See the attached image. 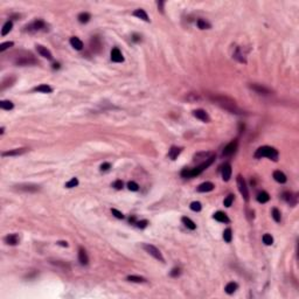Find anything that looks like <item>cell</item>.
Instances as JSON below:
<instances>
[{
    "instance_id": "6da1fadb",
    "label": "cell",
    "mask_w": 299,
    "mask_h": 299,
    "mask_svg": "<svg viewBox=\"0 0 299 299\" xmlns=\"http://www.w3.org/2000/svg\"><path fill=\"white\" fill-rule=\"evenodd\" d=\"M212 102H214L215 104L220 105L221 107H223L228 111H230L232 113H236V115H242L244 112L242 111L240 107L236 105V102L232 98L228 97V96H220V95H215V96H210Z\"/></svg>"
},
{
    "instance_id": "7a4b0ae2",
    "label": "cell",
    "mask_w": 299,
    "mask_h": 299,
    "mask_svg": "<svg viewBox=\"0 0 299 299\" xmlns=\"http://www.w3.org/2000/svg\"><path fill=\"white\" fill-rule=\"evenodd\" d=\"M13 62L17 64V66H32V64H36L37 63V60H36L33 54L28 53V52H19L18 56H14Z\"/></svg>"
},
{
    "instance_id": "3957f363",
    "label": "cell",
    "mask_w": 299,
    "mask_h": 299,
    "mask_svg": "<svg viewBox=\"0 0 299 299\" xmlns=\"http://www.w3.org/2000/svg\"><path fill=\"white\" fill-rule=\"evenodd\" d=\"M263 157H267L269 159L276 161L278 159V151L271 146H262L256 151L255 158H263Z\"/></svg>"
},
{
    "instance_id": "277c9868",
    "label": "cell",
    "mask_w": 299,
    "mask_h": 299,
    "mask_svg": "<svg viewBox=\"0 0 299 299\" xmlns=\"http://www.w3.org/2000/svg\"><path fill=\"white\" fill-rule=\"evenodd\" d=\"M237 187L238 191L241 193V195L246 201L249 200V192H248V187H247L246 180L243 179L242 175H237Z\"/></svg>"
},
{
    "instance_id": "5b68a950",
    "label": "cell",
    "mask_w": 299,
    "mask_h": 299,
    "mask_svg": "<svg viewBox=\"0 0 299 299\" xmlns=\"http://www.w3.org/2000/svg\"><path fill=\"white\" fill-rule=\"evenodd\" d=\"M144 249L146 250L151 256H153L156 259L160 261V262H165V259L162 257L161 252L159 251V249H157L154 246H152V244H144Z\"/></svg>"
},
{
    "instance_id": "8992f818",
    "label": "cell",
    "mask_w": 299,
    "mask_h": 299,
    "mask_svg": "<svg viewBox=\"0 0 299 299\" xmlns=\"http://www.w3.org/2000/svg\"><path fill=\"white\" fill-rule=\"evenodd\" d=\"M46 27V23L45 21H42V20H35V21H33L32 23H29L28 26H26L25 28V31L27 32H37V31H41L42 28H45Z\"/></svg>"
},
{
    "instance_id": "52a82bcc",
    "label": "cell",
    "mask_w": 299,
    "mask_h": 299,
    "mask_svg": "<svg viewBox=\"0 0 299 299\" xmlns=\"http://www.w3.org/2000/svg\"><path fill=\"white\" fill-rule=\"evenodd\" d=\"M237 145H238V142L237 140H232L230 143L228 144L227 146L224 147L223 150V156H232L235 153V151L237 150Z\"/></svg>"
},
{
    "instance_id": "ba28073f",
    "label": "cell",
    "mask_w": 299,
    "mask_h": 299,
    "mask_svg": "<svg viewBox=\"0 0 299 299\" xmlns=\"http://www.w3.org/2000/svg\"><path fill=\"white\" fill-rule=\"evenodd\" d=\"M193 116L197 117V119H200V121L206 122V123L210 122V118H209V116H208V113H207L205 110H202V109L194 110V111H193Z\"/></svg>"
},
{
    "instance_id": "9c48e42d",
    "label": "cell",
    "mask_w": 299,
    "mask_h": 299,
    "mask_svg": "<svg viewBox=\"0 0 299 299\" xmlns=\"http://www.w3.org/2000/svg\"><path fill=\"white\" fill-rule=\"evenodd\" d=\"M90 47L91 49L94 50V53H99L102 49V41L98 36H94L91 40H90Z\"/></svg>"
},
{
    "instance_id": "30bf717a",
    "label": "cell",
    "mask_w": 299,
    "mask_h": 299,
    "mask_svg": "<svg viewBox=\"0 0 299 299\" xmlns=\"http://www.w3.org/2000/svg\"><path fill=\"white\" fill-rule=\"evenodd\" d=\"M28 151V148L23 147V148H15V150H11L7 152H2V157H15V156H21L23 153H26Z\"/></svg>"
},
{
    "instance_id": "8fae6325",
    "label": "cell",
    "mask_w": 299,
    "mask_h": 299,
    "mask_svg": "<svg viewBox=\"0 0 299 299\" xmlns=\"http://www.w3.org/2000/svg\"><path fill=\"white\" fill-rule=\"evenodd\" d=\"M250 88L261 95H270L271 94V90L268 89L267 87H264V85H262V84H251L250 85Z\"/></svg>"
},
{
    "instance_id": "7c38bea8",
    "label": "cell",
    "mask_w": 299,
    "mask_h": 299,
    "mask_svg": "<svg viewBox=\"0 0 299 299\" xmlns=\"http://www.w3.org/2000/svg\"><path fill=\"white\" fill-rule=\"evenodd\" d=\"M111 60L113 62H123L124 61V57L122 55V52L118 48H113L111 50Z\"/></svg>"
},
{
    "instance_id": "4fadbf2b",
    "label": "cell",
    "mask_w": 299,
    "mask_h": 299,
    "mask_svg": "<svg viewBox=\"0 0 299 299\" xmlns=\"http://www.w3.org/2000/svg\"><path fill=\"white\" fill-rule=\"evenodd\" d=\"M36 49H37V53L40 54L41 56L48 58V60H53V55L46 47H43V46H36Z\"/></svg>"
},
{
    "instance_id": "5bb4252c",
    "label": "cell",
    "mask_w": 299,
    "mask_h": 299,
    "mask_svg": "<svg viewBox=\"0 0 299 299\" xmlns=\"http://www.w3.org/2000/svg\"><path fill=\"white\" fill-rule=\"evenodd\" d=\"M214 183H212V182H203V183H201L200 186L197 187V192H200V193H206V192H210V191H213L214 189Z\"/></svg>"
},
{
    "instance_id": "9a60e30c",
    "label": "cell",
    "mask_w": 299,
    "mask_h": 299,
    "mask_svg": "<svg viewBox=\"0 0 299 299\" xmlns=\"http://www.w3.org/2000/svg\"><path fill=\"white\" fill-rule=\"evenodd\" d=\"M4 241L9 246H17L19 243V236L17 234H11V235H7L5 237Z\"/></svg>"
},
{
    "instance_id": "2e32d148",
    "label": "cell",
    "mask_w": 299,
    "mask_h": 299,
    "mask_svg": "<svg viewBox=\"0 0 299 299\" xmlns=\"http://www.w3.org/2000/svg\"><path fill=\"white\" fill-rule=\"evenodd\" d=\"M78 259H80V263L82 265H87L89 263V258H88L87 251L83 248H80V250H78Z\"/></svg>"
},
{
    "instance_id": "e0dca14e",
    "label": "cell",
    "mask_w": 299,
    "mask_h": 299,
    "mask_svg": "<svg viewBox=\"0 0 299 299\" xmlns=\"http://www.w3.org/2000/svg\"><path fill=\"white\" fill-rule=\"evenodd\" d=\"M17 187H18V189L25 191V192H36V191L40 189V187L36 186V185H19Z\"/></svg>"
},
{
    "instance_id": "ac0fdd59",
    "label": "cell",
    "mask_w": 299,
    "mask_h": 299,
    "mask_svg": "<svg viewBox=\"0 0 299 299\" xmlns=\"http://www.w3.org/2000/svg\"><path fill=\"white\" fill-rule=\"evenodd\" d=\"M230 177H232V166L229 165V164H227V165H224L223 168H222V179H223L224 181H228V180L230 179Z\"/></svg>"
},
{
    "instance_id": "d6986e66",
    "label": "cell",
    "mask_w": 299,
    "mask_h": 299,
    "mask_svg": "<svg viewBox=\"0 0 299 299\" xmlns=\"http://www.w3.org/2000/svg\"><path fill=\"white\" fill-rule=\"evenodd\" d=\"M283 197H284V200H285L287 203H290L291 206H295L296 202H297V197L293 195V194L290 192L284 193V194H283Z\"/></svg>"
},
{
    "instance_id": "ffe728a7",
    "label": "cell",
    "mask_w": 299,
    "mask_h": 299,
    "mask_svg": "<svg viewBox=\"0 0 299 299\" xmlns=\"http://www.w3.org/2000/svg\"><path fill=\"white\" fill-rule=\"evenodd\" d=\"M133 15L134 17H137V18L142 19V20H144V21H150V19H148V15L147 13L144 11V9L139 8V9H136L133 12Z\"/></svg>"
},
{
    "instance_id": "44dd1931",
    "label": "cell",
    "mask_w": 299,
    "mask_h": 299,
    "mask_svg": "<svg viewBox=\"0 0 299 299\" xmlns=\"http://www.w3.org/2000/svg\"><path fill=\"white\" fill-rule=\"evenodd\" d=\"M70 45H72L76 50H81L83 48V42H82L78 37H76V36H72V39H70Z\"/></svg>"
},
{
    "instance_id": "7402d4cb",
    "label": "cell",
    "mask_w": 299,
    "mask_h": 299,
    "mask_svg": "<svg viewBox=\"0 0 299 299\" xmlns=\"http://www.w3.org/2000/svg\"><path fill=\"white\" fill-rule=\"evenodd\" d=\"M214 219L216 220V221H219V222H226V223L229 222V217H228L227 214L223 213V212H217V213H215Z\"/></svg>"
},
{
    "instance_id": "603a6c76",
    "label": "cell",
    "mask_w": 299,
    "mask_h": 299,
    "mask_svg": "<svg viewBox=\"0 0 299 299\" xmlns=\"http://www.w3.org/2000/svg\"><path fill=\"white\" fill-rule=\"evenodd\" d=\"M273 178H275V180H276L277 182H281V183L286 182V175L284 174L283 172H281V171H275V172H273Z\"/></svg>"
},
{
    "instance_id": "cb8c5ba5",
    "label": "cell",
    "mask_w": 299,
    "mask_h": 299,
    "mask_svg": "<svg viewBox=\"0 0 299 299\" xmlns=\"http://www.w3.org/2000/svg\"><path fill=\"white\" fill-rule=\"evenodd\" d=\"M34 91H37V92H45V94H49L53 91V89L50 88L48 84H40L39 87H35L34 88Z\"/></svg>"
},
{
    "instance_id": "d4e9b609",
    "label": "cell",
    "mask_w": 299,
    "mask_h": 299,
    "mask_svg": "<svg viewBox=\"0 0 299 299\" xmlns=\"http://www.w3.org/2000/svg\"><path fill=\"white\" fill-rule=\"evenodd\" d=\"M237 287H238V285H237L236 283L230 282V283H228L227 285H226L224 290H226V292H227L228 295H232V293H234V292L237 290Z\"/></svg>"
},
{
    "instance_id": "484cf974",
    "label": "cell",
    "mask_w": 299,
    "mask_h": 299,
    "mask_svg": "<svg viewBox=\"0 0 299 299\" xmlns=\"http://www.w3.org/2000/svg\"><path fill=\"white\" fill-rule=\"evenodd\" d=\"M181 221H182V223L186 226V227L188 228V229H191V230H194L195 228H197V224L193 222L192 220L189 219V217H186V216H183L182 219H181Z\"/></svg>"
},
{
    "instance_id": "4316f807",
    "label": "cell",
    "mask_w": 299,
    "mask_h": 299,
    "mask_svg": "<svg viewBox=\"0 0 299 299\" xmlns=\"http://www.w3.org/2000/svg\"><path fill=\"white\" fill-rule=\"evenodd\" d=\"M180 152H181V148L173 146V147L170 150V152H168V157H170L172 160H175V159L178 158L179 154H180Z\"/></svg>"
},
{
    "instance_id": "83f0119b",
    "label": "cell",
    "mask_w": 299,
    "mask_h": 299,
    "mask_svg": "<svg viewBox=\"0 0 299 299\" xmlns=\"http://www.w3.org/2000/svg\"><path fill=\"white\" fill-rule=\"evenodd\" d=\"M212 156H213V154H212V153H208V152H207V153H206V152H203V153H197V154H195V156H194V160H195V161H197H197H200V160L206 161L207 159H208V158H210Z\"/></svg>"
},
{
    "instance_id": "f1b7e54d",
    "label": "cell",
    "mask_w": 299,
    "mask_h": 299,
    "mask_svg": "<svg viewBox=\"0 0 299 299\" xmlns=\"http://www.w3.org/2000/svg\"><path fill=\"white\" fill-rule=\"evenodd\" d=\"M269 200H270V197H269V194L267 192L258 193V195H257V201H258V202L265 203V202H268Z\"/></svg>"
},
{
    "instance_id": "f546056e",
    "label": "cell",
    "mask_w": 299,
    "mask_h": 299,
    "mask_svg": "<svg viewBox=\"0 0 299 299\" xmlns=\"http://www.w3.org/2000/svg\"><path fill=\"white\" fill-rule=\"evenodd\" d=\"M12 27H13V22L12 21H7V22L5 23L4 27H2V31H1V35L5 36L7 35L9 32L12 31Z\"/></svg>"
},
{
    "instance_id": "4dcf8cb0",
    "label": "cell",
    "mask_w": 299,
    "mask_h": 299,
    "mask_svg": "<svg viewBox=\"0 0 299 299\" xmlns=\"http://www.w3.org/2000/svg\"><path fill=\"white\" fill-rule=\"evenodd\" d=\"M0 107L4 110H12L14 107V104L11 101H1L0 102Z\"/></svg>"
},
{
    "instance_id": "1f68e13d",
    "label": "cell",
    "mask_w": 299,
    "mask_h": 299,
    "mask_svg": "<svg viewBox=\"0 0 299 299\" xmlns=\"http://www.w3.org/2000/svg\"><path fill=\"white\" fill-rule=\"evenodd\" d=\"M234 58H236L237 61H240V62L242 63H246V58L243 57V55H242L241 53V49L240 48H236V50H235V53H234Z\"/></svg>"
},
{
    "instance_id": "d6a6232c",
    "label": "cell",
    "mask_w": 299,
    "mask_h": 299,
    "mask_svg": "<svg viewBox=\"0 0 299 299\" xmlns=\"http://www.w3.org/2000/svg\"><path fill=\"white\" fill-rule=\"evenodd\" d=\"M197 27H199L200 29H209L210 23L207 22L203 19H199V20H197Z\"/></svg>"
},
{
    "instance_id": "836d02e7",
    "label": "cell",
    "mask_w": 299,
    "mask_h": 299,
    "mask_svg": "<svg viewBox=\"0 0 299 299\" xmlns=\"http://www.w3.org/2000/svg\"><path fill=\"white\" fill-rule=\"evenodd\" d=\"M127 281L129 282H133V283H145L146 279L144 277H139V276H127Z\"/></svg>"
},
{
    "instance_id": "e575fe53",
    "label": "cell",
    "mask_w": 299,
    "mask_h": 299,
    "mask_svg": "<svg viewBox=\"0 0 299 299\" xmlns=\"http://www.w3.org/2000/svg\"><path fill=\"white\" fill-rule=\"evenodd\" d=\"M89 20H90V14L87 13V12H83V13H81L80 15H78V21H80L81 23H87Z\"/></svg>"
},
{
    "instance_id": "d590c367",
    "label": "cell",
    "mask_w": 299,
    "mask_h": 299,
    "mask_svg": "<svg viewBox=\"0 0 299 299\" xmlns=\"http://www.w3.org/2000/svg\"><path fill=\"white\" fill-rule=\"evenodd\" d=\"M223 238L226 242H232V229L230 228H227L226 230L223 232Z\"/></svg>"
},
{
    "instance_id": "8d00e7d4",
    "label": "cell",
    "mask_w": 299,
    "mask_h": 299,
    "mask_svg": "<svg viewBox=\"0 0 299 299\" xmlns=\"http://www.w3.org/2000/svg\"><path fill=\"white\" fill-rule=\"evenodd\" d=\"M271 215H272L273 220H275L276 222H281V219H282L281 212L277 209V208H273V209H272V213H271Z\"/></svg>"
},
{
    "instance_id": "74e56055",
    "label": "cell",
    "mask_w": 299,
    "mask_h": 299,
    "mask_svg": "<svg viewBox=\"0 0 299 299\" xmlns=\"http://www.w3.org/2000/svg\"><path fill=\"white\" fill-rule=\"evenodd\" d=\"M263 243L264 244H267V246H271L273 243V238L271 235H269V234H265L263 236Z\"/></svg>"
},
{
    "instance_id": "f35d334b",
    "label": "cell",
    "mask_w": 299,
    "mask_h": 299,
    "mask_svg": "<svg viewBox=\"0 0 299 299\" xmlns=\"http://www.w3.org/2000/svg\"><path fill=\"white\" fill-rule=\"evenodd\" d=\"M201 208H202V206H201V203L197 202V201H194V202L191 203V209L194 210V212H200Z\"/></svg>"
},
{
    "instance_id": "ab89813d",
    "label": "cell",
    "mask_w": 299,
    "mask_h": 299,
    "mask_svg": "<svg viewBox=\"0 0 299 299\" xmlns=\"http://www.w3.org/2000/svg\"><path fill=\"white\" fill-rule=\"evenodd\" d=\"M77 185H78V180H77V178H72L70 181H68V182L66 183V187L72 188V187H76Z\"/></svg>"
},
{
    "instance_id": "60d3db41",
    "label": "cell",
    "mask_w": 299,
    "mask_h": 299,
    "mask_svg": "<svg viewBox=\"0 0 299 299\" xmlns=\"http://www.w3.org/2000/svg\"><path fill=\"white\" fill-rule=\"evenodd\" d=\"M232 201H234V195L232 194H229L226 199H224V201H223V205L226 206V207H230L232 206Z\"/></svg>"
},
{
    "instance_id": "b9f144b4",
    "label": "cell",
    "mask_w": 299,
    "mask_h": 299,
    "mask_svg": "<svg viewBox=\"0 0 299 299\" xmlns=\"http://www.w3.org/2000/svg\"><path fill=\"white\" fill-rule=\"evenodd\" d=\"M127 188H129L130 191H132V192H137L139 189V186H138V183H136L134 181H130V182L127 183Z\"/></svg>"
},
{
    "instance_id": "7bdbcfd3",
    "label": "cell",
    "mask_w": 299,
    "mask_h": 299,
    "mask_svg": "<svg viewBox=\"0 0 299 299\" xmlns=\"http://www.w3.org/2000/svg\"><path fill=\"white\" fill-rule=\"evenodd\" d=\"M14 43L12 42V41H11V42L8 41V42H4V43H1V45H0V52H4V50L8 49L9 47H12Z\"/></svg>"
},
{
    "instance_id": "ee69618b",
    "label": "cell",
    "mask_w": 299,
    "mask_h": 299,
    "mask_svg": "<svg viewBox=\"0 0 299 299\" xmlns=\"http://www.w3.org/2000/svg\"><path fill=\"white\" fill-rule=\"evenodd\" d=\"M111 213L115 215V216H116L117 219H124V215H123V213H121L119 210L115 209V208H113V209H111Z\"/></svg>"
},
{
    "instance_id": "f6af8a7d",
    "label": "cell",
    "mask_w": 299,
    "mask_h": 299,
    "mask_svg": "<svg viewBox=\"0 0 299 299\" xmlns=\"http://www.w3.org/2000/svg\"><path fill=\"white\" fill-rule=\"evenodd\" d=\"M148 224V221L147 220H143V221H139V222H137V227L140 228V229H144V228H146Z\"/></svg>"
},
{
    "instance_id": "bcb514c9",
    "label": "cell",
    "mask_w": 299,
    "mask_h": 299,
    "mask_svg": "<svg viewBox=\"0 0 299 299\" xmlns=\"http://www.w3.org/2000/svg\"><path fill=\"white\" fill-rule=\"evenodd\" d=\"M113 187L116 188V189H122V188H123V181H122V180L115 181V182H113Z\"/></svg>"
},
{
    "instance_id": "7dc6e473",
    "label": "cell",
    "mask_w": 299,
    "mask_h": 299,
    "mask_svg": "<svg viewBox=\"0 0 299 299\" xmlns=\"http://www.w3.org/2000/svg\"><path fill=\"white\" fill-rule=\"evenodd\" d=\"M179 275H180V269L179 268H174L171 271V276L172 277H178Z\"/></svg>"
},
{
    "instance_id": "c3c4849f",
    "label": "cell",
    "mask_w": 299,
    "mask_h": 299,
    "mask_svg": "<svg viewBox=\"0 0 299 299\" xmlns=\"http://www.w3.org/2000/svg\"><path fill=\"white\" fill-rule=\"evenodd\" d=\"M110 167H111V165H110L109 162H104V164H102V166H101V171H107Z\"/></svg>"
},
{
    "instance_id": "681fc988",
    "label": "cell",
    "mask_w": 299,
    "mask_h": 299,
    "mask_svg": "<svg viewBox=\"0 0 299 299\" xmlns=\"http://www.w3.org/2000/svg\"><path fill=\"white\" fill-rule=\"evenodd\" d=\"M132 40L136 41V42H138V41H140V40H142V39H140V36H139V35H137V34H134L133 37H132Z\"/></svg>"
},
{
    "instance_id": "f907efd6",
    "label": "cell",
    "mask_w": 299,
    "mask_h": 299,
    "mask_svg": "<svg viewBox=\"0 0 299 299\" xmlns=\"http://www.w3.org/2000/svg\"><path fill=\"white\" fill-rule=\"evenodd\" d=\"M58 244L60 246H62V247H68V243L67 242H64V241H60V242H57Z\"/></svg>"
},
{
    "instance_id": "816d5d0a",
    "label": "cell",
    "mask_w": 299,
    "mask_h": 299,
    "mask_svg": "<svg viewBox=\"0 0 299 299\" xmlns=\"http://www.w3.org/2000/svg\"><path fill=\"white\" fill-rule=\"evenodd\" d=\"M53 68H54V69H58V68H60V64H58V63H54Z\"/></svg>"
},
{
    "instance_id": "f5cc1de1",
    "label": "cell",
    "mask_w": 299,
    "mask_h": 299,
    "mask_svg": "<svg viewBox=\"0 0 299 299\" xmlns=\"http://www.w3.org/2000/svg\"><path fill=\"white\" fill-rule=\"evenodd\" d=\"M4 131H5V129H4V127H1V130H0V133L2 134V133H4Z\"/></svg>"
}]
</instances>
